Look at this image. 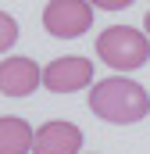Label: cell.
Instances as JSON below:
<instances>
[{"label": "cell", "mask_w": 150, "mask_h": 154, "mask_svg": "<svg viewBox=\"0 0 150 154\" xmlns=\"http://www.w3.org/2000/svg\"><path fill=\"white\" fill-rule=\"evenodd\" d=\"M89 111L111 125H132L150 111V93L125 75H111L104 82H93L89 90Z\"/></svg>", "instance_id": "cell-1"}, {"label": "cell", "mask_w": 150, "mask_h": 154, "mask_svg": "<svg viewBox=\"0 0 150 154\" xmlns=\"http://www.w3.org/2000/svg\"><path fill=\"white\" fill-rule=\"evenodd\" d=\"M97 54L114 72H136L150 61V36H147V29L111 25L97 36Z\"/></svg>", "instance_id": "cell-2"}, {"label": "cell", "mask_w": 150, "mask_h": 154, "mask_svg": "<svg viewBox=\"0 0 150 154\" xmlns=\"http://www.w3.org/2000/svg\"><path fill=\"white\" fill-rule=\"evenodd\" d=\"M93 25L89 0H50L43 7V29L57 39H75Z\"/></svg>", "instance_id": "cell-3"}, {"label": "cell", "mask_w": 150, "mask_h": 154, "mask_svg": "<svg viewBox=\"0 0 150 154\" xmlns=\"http://www.w3.org/2000/svg\"><path fill=\"white\" fill-rule=\"evenodd\" d=\"M93 82V61L89 57H57L43 68V86L54 93H75Z\"/></svg>", "instance_id": "cell-4"}, {"label": "cell", "mask_w": 150, "mask_h": 154, "mask_svg": "<svg viewBox=\"0 0 150 154\" xmlns=\"http://www.w3.org/2000/svg\"><path fill=\"white\" fill-rule=\"evenodd\" d=\"M36 86H43V68L32 57H4L0 61V93L4 97H29L36 93Z\"/></svg>", "instance_id": "cell-5"}, {"label": "cell", "mask_w": 150, "mask_h": 154, "mask_svg": "<svg viewBox=\"0 0 150 154\" xmlns=\"http://www.w3.org/2000/svg\"><path fill=\"white\" fill-rule=\"evenodd\" d=\"M79 151H82V129L75 122L54 118V122H43L36 129L32 154H79Z\"/></svg>", "instance_id": "cell-6"}, {"label": "cell", "mask_w": 150, "mask_h": 154, "mask_svg": "<svg viewBox=\"0 0 150 154\" xmlns=\"http://www.w3.org/2000/svg\"><path fill=\"white\" fill-rule=\"evenodd\" d=\"M32 125L18 115H4L0 118V154H29L32 151Z\"/></svg>", "instance_id": "cell-7"}, {"label": "cell", "mask_w": 150, "mask_h": 154, "mask_svg": "<svg viewBox=\"0 0 150 154\" xmlns=\"http://www.w3.org/2000/svg\"><path fill=\"white\" fill-rule=\"evenodd\" d=\"M14 39H18V22H14L7 11H0V54H4V50H11V47H14Z\"/></svg>", "instance_id": "cell-8"}, {"label": "cell", "mask_w": 150, "mask_h": 154, "mask_svg": "<svg viewBox=\"0 0 150 154\" xmlns=\"http://www.w3.org/2000/svg\"><path fill=\"white\" fill-rule=\"evenodd\" d=\"M93 7H100V11H125L132 0H89Z\"/></svg>", "instance_id": "cell-9"}, {"label": "cell", "mask_w": 150, "mask_h": 154, "mask_svg": "<svg viewBox=\"0 0 150 154\" xmlns=\"http://www.w3.org/2000/svg\"><path fill=\"white\" fill-rule=\"evenodd\" d=\"M143 25H147V36H150V11H147V18H143Z\"/></svg>", "instance_id": "cell-10"}]
</instances>
